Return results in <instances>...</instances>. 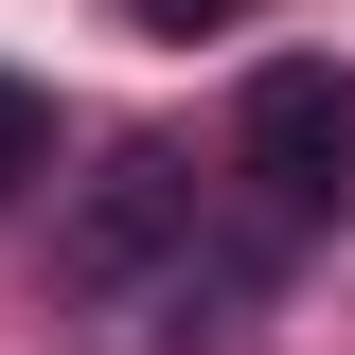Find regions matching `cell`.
Segmentation results:
<instances>
[{
  "mask_svg": "<svg viewBox=\"0 0 355 355\" xmlns=\"http://www.w3.org/2000/svg\"><path fill=\"white\" fill-rule=\"evenodd\" d=\"M231 178H249V231H266V249H302V231L355 196V71L266 53L249 107H231Z\"/></svg>",
  "mask_w": 355,
  "mask_h": 355,
  "instance_id": "obj_1",
  "label": "cell"
},
{
  "mask_svg": "<svg viewBox=\"0 0 355 355\" xmlns=\"http://www.w3.org/2000/svg\"><path fill=\"white\" fill-rule=\"evenodd\" d=\"M178 231H196V178H178V142H125V160L71 196V231H53V284H89V302H107V284H142Z\"/></svg>",
  "mask_w": 355,
  "mask_h": 355,
  "instance_id": "obj_2",
  "label": "cell"
},
{
  "mask_svg": "<svg viewBox=\"0 0 355 355\" xmlns=\"http://www.w3.org/2000/svg\"><path fill=\"white\" fill-rule=\"evenodd\" d=\"M18 178H53V107H36L18 71H0V196H18Z\"/></svg>",
  "mask_w": 355,
  "mask_h": 355,
  "instance_id": "obj_3",
  "label": "cell"
},
{
  "mask_svg": "<svg viewBox=\"0 0 355 355\" xmlns=\"http://www.w3.org/2000/svg\"><path fill=\"white\" fill-rule=\"evenodd\" d=\"M142 36H231V18H249V0H125Z\"/></svg>",
  "mask_w": 355,
  "mask_h": 355,
  "instance_id": "obj_4",
  "label": "cell"
}]
</instances>
